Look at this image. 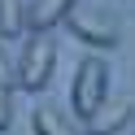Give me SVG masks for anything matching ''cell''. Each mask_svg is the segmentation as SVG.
I'll return each mask as SVG.
<instances>
[{
	"label": "cell",
	"instance_id": "8992f818",
	"mask_svg": "<svg viewBox=\"0 0 135 135\" xmlns=\"http://www.w3.org/2000/svg\"><path fill=\"white\" fill-rule=\"evenodd\" d=\"M31 131L35 135H83V131H74L57 109H48V105H39L35 113H31Z\"/></svg>",
	"mask_w": 135,
	"mask_h": 135
},
{
	"label": "cell",
	"instance_id": "ba28073f",
	"mask_svg": "<svg viewBox=\"0 0 135 135\" xmlns=\"http://www.w3.org/2000/svg\"><path fill=\"white\" fill-rule=\"evenodd\" d=\"M9 83H18V61L9 57V48H4V35H0V87H9Z\"/></svg>",
	"mask_w": 135,
	"mask_h": 135
},
{
	"label": "cell",
	"instance_id": "9c48e42d",
	"mask_svg": "<svg viewBox=\"0 0 135 135\" xmlns=\"http://www.w3.org/2000/svg\"><path fill=\"white\" fill-rule=\"evenodd\" d=\"M9 122H13V96L9 87H0V131H9Z\"/></svg>",
	"mask_w": 135,
	"mask_h": 135
},
{
	"label": "cell",
	"instance_id": "3957f363",
	"mask_svg": "<svg viewBox=\"0 0 135 135\" xmlns=\"http://www.w3.org/2000/svg\"><path fill=\"white\" fill-rule=\"evenodd\" d=\"M65 26H70L83 44H91V48H118V39H122L118 22L109 18V13H100V9H74L70 18H65Z\"/></svg>",
	"mask_w": 135,
	"mask_h": 135
},
{
	"label": "cell",
	"instance_id": "6da1fadb",
	"mask_svg": "<svg viewBox=\"0 0 135 135\" xmlns=\"http://www.w3.org/2000/svg\"><path fill=\"white\" fill-rule=\"evenodd\" d=\"M109 96V61L105 57H87L74 74V91H70V105L79 118H91Z\"/></svg>",
	"mask_w": 135,
	"mask_h": 135
},
{
	"label": "cell",
	"instance_id": "5b68a950",
	"mask_svg": "<svg viewBox=\"0 0 135 135\" xmlns=\"http://www.w3.org/2000/svg\"><path fill=\"white\" fill-rule=\"evenodd\" d=\"M74 9H79V0H35V4L26 9V26L48 35V31H52V26H61V22L70 18Z\"/></svg>",
	"mask_w": 135,
	"mask_h": 135
},
{
	"label": "cell",
	"instance_id": "277c9868",
	"mask_svg": "<svg viewBox=\"0 0 135 135\" xmlns=\"http://www.w3.org/2000/svg\"><path fill=\"white\" fill-rule=\"evenodd\" d=\"M131 118H135V105L126 96H105V105L87 118V135H118L131 126Z\"/></svg>",
	"mask_w": 135,
	"mask_h": 135
},
{
	"label": "cell",
	"instance_id": "52a82bcc",
	"mask_svg": "<svg viewBox=\"0 0 135 135\" xmlns=\"http://www.w3.org/2000/svg\"><path fill=\"white\" fill-rule=\"evenodd\" d=\"M26 31V4L22 0H0V35L13 39Z\"/></svg>",
	"mask_w": 135,
	"mask_h": 135
},
{
	"label": "cell",
	"instance_id": "7a4b0ae2",
	"mask_svg": "<svg viewBox=\"0 0 135 135\" xmlns=\"http://www.w3.org/2000/svg\"><path fill=\"white\" fill-rule=\"evenodd\" d=\"M52 65H57V44H52V35L35 31V35L26 39V48H22V57H18V83H22L26 91H44L48 79H52Z\"/></svg>",
	"mask_w": 135,
	"mask_h": 135
}]
</instances>
